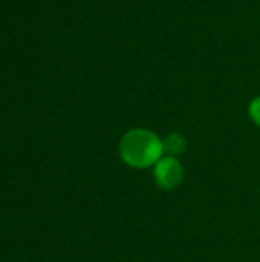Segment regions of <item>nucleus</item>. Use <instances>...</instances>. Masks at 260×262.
<instances>
[{"label":"nucleus","mask_w":260,"mask_h":262,"mask_svg":"<svg viewBox=\"0 0 260 262\" xmlns=\"http://www.w3.org/2000/svg\"><path fill=\"white\" fill-rule=\"evenodd\" d=\"M155 180L156 184L164 190L176 189L184 178V169L175 157H164L155 164Z\"/></svg>","instance_id":"nucleus-2"},{"label":"nucleus","mask_w":260,"mask_h":262,"mask_svg":"<svg viewBox=\"0 0 260 262\" xmlns=\"http://www.w3.org/2000/svg\"><path fill=\"white\" fill-rule=\"evenodd\" d=\"M248 112H250V117H251V120H253L256 124H259L260 126V97L254 98V100L251 101Z\"/></svg>","instance_id":"nucleus-4"},{"label":"nucleus","mask_w":260,"mask_h":262,"mask_svg":"<svg viewBox=\"0 0 260 262\" xmlns=\"http://www.w3.org/2000/svg\"><path fill=\"white\" fill-rule=\"evenodd\" d=\"M185 147H187V140L181 134H170L162 140V149L164 154H167V157L176 158L178 155L184 154Z\"/></svg>","instance_id":"nucleus-3"},{"label":"nucleus","mask_w":260,"mask_h":262,"mask_svg":"<svg viewBox=\"0 0 260 262\" xmlns=\"http://www.w3.org/2000/svg\"><path fill=\"white\" fill-rule=\"evenodd\" d=\"M120 154L126 164L135 169H147L155 166L164 155L162 141L150 130H129L120 144Z\"/></svg>","instance_id":"nucleus-1"}]
</instances>
